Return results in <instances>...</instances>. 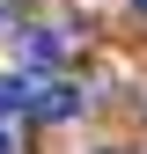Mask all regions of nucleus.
Here are the masks:
<instances>
[{
  "instance_id": "39448f33",
  "label": "nucleus",
  "mask_w": 147,
  "mask_h": 154,
  "mask_svg": "<svg viewBox=\"0 0 147 154\" xmlns=\"http://www.w3.org/2000/svg\"><path fill=\"white\" fill-rule=\"evenodd\" d=\"M133 8H140V15H147V0H133Z\"/></svg>"
},
{
  "instance_id": "f03ea898",
  "label": "nucleus",
  "mask_w": 147,
  "mask_h": 154,
  "mask_svg": "<svg viewBox=\"0 0 147 154\" xmlns=\"http://www.w3.org/2000/svg\"><path fill=\"white\" fill-rule=\"evenodd\" d=\"M81 103H88V95L74 88V81H44V95H37V110H30V118H52V125H59V118H74Z\"/></svg>"
},
{
  "instance_id": "7ed1b4c3",
  "label": "nucleus",
  "mask_w": 147,
  "mask_h": 154,
  "mask_svg": "<svg viewBox=\"0 0 147 154\" xmlns=\"http://www.w3.org/2000/svg\"><path fill=\"white\" fill-rule=\"evenodd\" d=\"M22 59L30 66H52V59H59V37H52V29H30L22 37Z\"/></svg>"
},
{
  "instance_id": "20e7f679",
  "label": "nucleus",
  "mask_w": 147,
  "mask_h": 154,
  "mask_svg": "<svg viewBox=\"0 0 147 154\" xmlns=\"http://www.w3.org/2000/svg\"><path fill=\"white\" fill-rule=\"evenodd\" d=\"M0 154H15V140H8V132H0Z\"/></svg>"
},
{
  "instance_id": "f257e3e1",
  "label": "nucleus",
  "mask_w": 147,
  "mask_h": 154,
  "mask_svg": "<svg viewBox=\"0 0 147 154\" xmlns=\"http://www.w3.org/2000/svg\"><path fill=\"white\" fill-rule=\"evenodd\" d=\"M37 95H44V81L37 73H0V118H15V110H37Z\"/></svg>"
}]
</instances>
